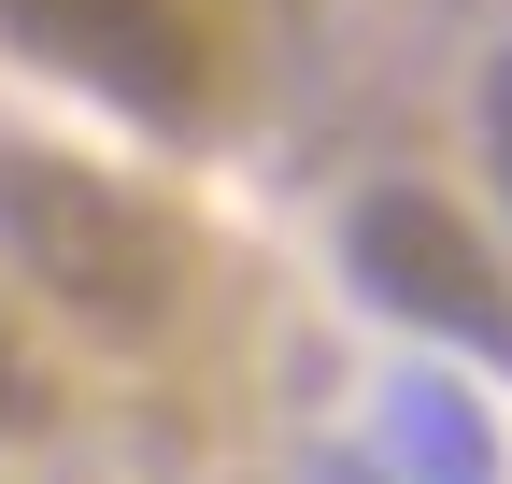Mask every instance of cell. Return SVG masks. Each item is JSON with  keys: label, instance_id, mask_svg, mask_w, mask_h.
Returning a JSON list of instances; mask_svg holds the SVG:
<instances>
[{"label": "cell", "instance_id": "6da1fadb", "mask_svg": "<svg viewBox=\"0 0 512 484\" xmlns=\"http://www.w3.org/2000/svg\"><path fill=\"white\" fill-rule=\"evenodd\" d=\"M0 242H15V271L57 299V314H86L114 342H143L171 299H185L171 214L143 186H114V171H86V157H43V143L0 157Z\"/></svg>", "mask_w": 512, "mask_h": 484}, {"label": "cell", "instance_id": "7a4b0ae2", "mask_svg": "<svg viewBox=\"0 0 512 484\" xmlns=\"http://www.w3.org/2000/svg\"><path fill=\"white\" fill-rule=\"evenodd\" d=\"M342 271L384 299V314H413V328H441V342H470V356H498V371H512V271H498V242H484L456 200H427V186L356 200Z\"/></svg>", "mask_w": 512, "mask_h": 484}, {"label": "cell", "instance_id": "3957f363", "mask_svg": "<svg viewBox=\"0 0 512 484\" xmlns=\"http://www.w3.org/2000/svg\"><path fill=\"white\" fill-rule=\"evenodd\" d=\"M0 43L128 100V114H157V129H185L214 100V15L200 0H0Z\"/></svg>", "mask_w": 512, "mask_h": 484}, {"label": "cell", "instance_id": "277c9868", "mask_svg": "<svg viewBox=\"0 0 512 484\" xmlns=\"http://www.w3.org/2000/svg\"><path fill=\"white\" fill-rule=\"evenodd\" d=\"M384 442H399L413 484H498V442H484V413L456 385H399L384 399Z\"/></svg>", "mask_w": 512, "mask_h": 484}, {"label": "cell", "instance_id": "5b68a950", "mask_svg": "<svg viewBox=\"0 0 512 484\" xmlns=\"http://www.w3.org/2000/svg\"><path fill=\"white\" fill-rule=\"evenodd\" d=\"M43 413H57V385H43V342H29V314H15V299H0V442H29Z\"/></svg>", "mask_w": 512, "mask_h": 484}, {"label": "cell", "instance_id": "8992f818", "mask_svg": "<svg viewBox=\"0 0 512 484\" xmlns=\"http://www.w3.org/2000/svg\"><path fill=\"white\" fill-rule=\"evenodd\" d=\"M484 143H498V186H512V57L484 72Z\"/></svg>", "mask_w": 512, "mask_h": 484}]
</instances>
